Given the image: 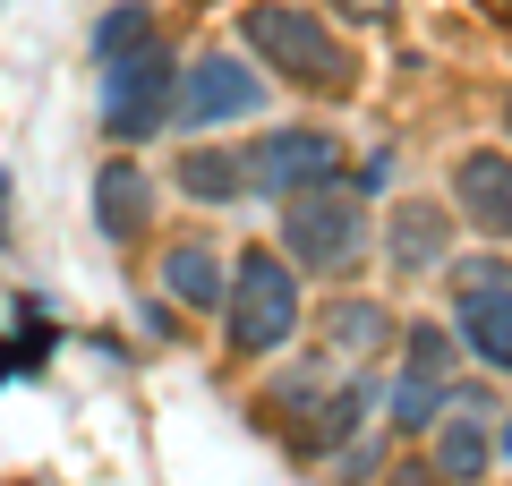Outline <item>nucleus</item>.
I'll list each match as a JSON object with an SVG mask.
<instances>
[{
  "instance_id": "obj_1",
  "label": "nucleus",
  "mask_w": 512,
  "mask_h": 486,
  "mask_svg": "<svg viewBox=\"0 0 512 486\" xmlns=\"http://www.w3.org/2000/svg\"><path fill=\"white\" fill-rule=\"evenodd\" d=\"M239 43H248L256 69H274L282 86H308V94H350L359 86L350 43L333 35L316 9H299V0H248V9H239Z\"/></svg>"
},
{
  "instance_id": "obj_2",
  "label": "nucleus",
  "mask_w": 512,
  "mask_h": 486,
  "mask_svg": "<svg viewBox=\"0 0 512 486\" xmlns=\"http://www.w3.org/2000/svg\"><path fill=\"white\" fill-rule=\"evenodd\" d=\"M222 333L239 359H274L299 333V273L282 248H239L231 265V299H222Z\"/></svg>"
},
{
  "instance_id": "obj_3",
  "label": "nucleus",
  "mask_w": 512,
  "mask_h": 486,
  "mask_svg": "<svg viewBox=\"0 0 512 486\" xmlns=\"http://www.w3.org/2000/svg\"><path fill=\"white\" fill-rule=\"evenodd\" d=\"M171 103H180V69H171V43L154 35L146 52H128V60H111L103 69V137L120 145H146V137H163L171 128Z\"/></svg>"
},
{
  "instance_id": "obj_4",
  "label": "nucleus",
  "mask_w": 512,
  "mask_h": 486,
  "mask_svg": "<svg viewBox=\"0 0 512 486\" xmlns=\"http://www.w3.org/2000/svg\"><path fill=\"white\" fill-rule=\"evenodd\" d=\"M367 248V214L350 188H299V197H282V256L308 273H342L350 256Z\"/></svg>"
},
{
  "instance_id": "obj_5",
  "label": "nucleus",
  "mask_w": 512,
  "mask_h": 486,
  "mask_svg": "<svg viewBox=\"0 0 512 486\" xmlns=\"http://www.w3.org/2000/svg\"><path fill=\"white\" fill-rule=\"evenodd\" d=\"M453 367H461V333H444V324H410L402 384H393V435H436L444 393H453Z\"/></svg>"
},
{
  "instance_id": "obj_6",
  "label": "nucleus",
  "mask_w": 512,
  "mask_h": 486,
  "mask_svg": "<svg viewBox=\"0 0 512 486\" xmlns=\"http://www.w3.org/2000/svg\"><path fill=\"white\" fill-rule=\"evenodd\" d=\"M342 180V137L333 128H274L248 145V188L256 197H299V188Z\"/></svg>"
},
{
  "instance_id": "obj_7",
  "label": "nucleus",
  "mask_w": 512,
  "mask_h": 486,
  "mask_svg": "<svg viewBox=\"0 0 512 486\" xmlns=\"http://www.w3.org/2000/svg\"><path fill=\"white\" fill-rule=\"evenodd\" d=\"M256 111H265V77L239 69V52H197L180 69V103H171L180 128H222V120H256Z\"/></svg>"
},
{
  "instance_id": "obj_8",
  "label": "nucleus",
  "mask_w": 512,
  "mask_h": 486,
  "mask_svg": "<svg viewBox=\"0 0 512 486\" xmlns=\"http://www.w3.org/2000/svg\"><path fill=\"white\" fill-rule=\"evenodd\" d=\"M453 205L444 197H402L393 214H384V256H393V273L402 282H427V273L453 265Z\"/></svg>"
},
{
  "instance_id": "obj_9",
  "label": "nucleus",
  "mask_w": 512,
  "mask_h": 486,
  "mask_svg": "<svg viewBox=\"0 0 512 486\" xmlns=\"http://www.w3.org/2000/svg\"><path fill=\"white\" fill-rule=\"evenodd\" d=\"M453 214L478 239H512V145H470L453 162Z\"/></svg>"
},
{
  "instance_id": "obj_10",
  "label": "nucleus",
  "mask_w": 512,
  "mask_h": 486,
  "mask_svg": "<svg viewBox=\"0 0 512 486\" xmlns=\"http://www.w3.org/2000/svg\"><path fill=\"white\" fill-rule=\"evenodd\" d=\"M146 222H154V171L128 162V154H111L103 171H94V231H103L111 248H128V239H146Z\"/></svg>"
},
{
  "instance_id": "obj_11",
  "label": "nucleus",
  "mask_w": 512,
  "mask_h": 486,
  "mask_svg": "<svg viewBox=\"0 0 512 486\" xmlns=\"http://www.w3.org/2000/svg\"><path fill=\"white\" fill-rule=\"evenodd\" d=\"M487 393H444V418H436V478L444 486H470L487 469Z\"/></svg>"
},
{
  "instance_id": "obj_12",
  "label": "nucleus",
  "mask_w": 512,
  "mask_h": 486,
  "mask_svg": "<svg viewBox=\"0 0 512 486\" xmlns=\"http://www.w3.org/2000/svg\"><path fill=\"white\" fill-rule=\"evenodd\" d=\"M171 180H180V197L188 205H239V197H256L248 188V154H239V145H188L180 162H171Z\"/></svg>"
},
{
  "instance_id": "obj_13",
  "label": "nucleus",
  "mask_w": 512,
  "mask_h": 486,
  "mask_svg": "<svg viewBox=\"0 0 512 486\" xmlns=\"http://www.w3.org/2000/svg\"><path fill=\"white\" fill-rule=\"evenodd\" d=\"M163 290L180 307H222V299H231V265H222L205 239H171V248H163Z\"/></svg>"
},
{
  "instance_id": "obj_14",
  "label": "nucleus",
  "mask_w": 512,
  "mask_h": 486,
  "mask_svg": "<svg viewBox=\"0 0 512 486\" xmlns=\"http://www.w3.org/2000/svg\"><path fill=\"white\" fill-rule=\"evenodd\" d=\"M461 350L495 376H512V290H487V299H461Z\"/></svg>"
},
{
  "instance_id": "obj_15",
  "label": "nucleus",
  "mask_w": 512,
  "mask_h": 486,
  "mask_svg": "<svg viewBox=\"0 0 512 486\" xmlns=\"http://www.w3.org/2000/svg\"><path fill=\"white\" fill-rule=\"evenodd\" d=\"M146 43H154V0H111L103 18H94V69L146 52Z\"/></svg>"
},
{
  "instance_id": "obj_16",
  "label": "nucleus",
  "mask_w": 512,
  "mask_h": 486,
  "mask_svg": "<svg viewBox=\"0 0 512 486\" xmlns=\"http://www.w3.org/2000/svg\"><path fill=\"white\" fill-rule=\"evenodd\" d=\"M384 333H393V316H384L376 299H333V307H325V342L342 350V359H367Z\"/></svg>"
},
{
  "instance_id": "obj_17",
  "label": "nucleus",
  "mask_w": 512,
  "mask_h": 486,
  "mask_svg": "<svg viewBox=\"0 0 512 486\" xmlns=\"http://www.w3.org/2000/svg\"><path fill=\"white\" fill-rule=\"evenodd\" d=\"M453 290H461V299H487V290H512V265H504V256H470V265H453Z\"/></svg>"
},
{
  "instance_id": "obj_18",
  "label": "nucleus",
  "mask_w": 512,
  "mask_h": 486,
  "mask_svg": "<svg viewBox=\"0 0 512 486\" xmlns=\"http://www.w3.org/2000/svg\"><path fill=\"white\" fill-rule=\"evenodd\" d=\"M325 9H333L342 26H376V18H393L402 0H325Z\"/></svg>"
},
{
  "instance_id": "obj_19",
  "label": "nucleus",
  "mask_w": 512,
  "mask_h": 486,
  "mask_svg": "<svg viewBox=\"0 0 512 486\" xmlns=\"http://www.w3.org/2000/svg\"><path fill=\"white\" fill-rule=\"evenodd\" d=\"M402 486H444V478H436V469H402Z\"/></svg>"
},
{
  "instance_id": "obj_20",
  "label": "nucleus",
  "mask_w": 512,
  "mask_h": 486,
  "mask_svg": "<svg viewBox=\"0 0 512 486\" xmlns=\"http://www.w3.org/2000/svg\"><path fill=\"white\" fill-rule=\"evenodd\" d=\"M0 239H9V180H0Z\"/></svg>"
},
{
  "instance_id": "obj_21",
  "label": "nucleus",
  "mask_w": 512,
  "mask_h": 486,
  "mask_svg": "<svg viewBox=\"0 0 512 486\" xmlns=\"http://www.w3.org/2000/svg\"><path fill=\"white\" fill-rule=\"evenodd\" d=\"M478 9H487V18H512V0H478Z\"/></svg>"
},
{
  "instance_id": "obj_22",
  "label": "nucleus",
  "mask_w": 512,
  "mask_h": 486,
  "mask_svg": "<svg viewBox=\"0 0 512 486\" xmlns=\"http://www.w3.org/2000/svg\"><path fill=\"white\" fill-rule=\"evenodd\" d=\"M504 461H512V418H504Z\"/></svg>"
},
{
  "instance_id": "obj_23",
  "label": "nucleus",
  "mask_w": 512,
  "mask_h": 486,
  "mask_svg": "<svg viewBox=\"0 0 512 486\" xmlns=\"http://www.w3.org/2000/svg\"><path fill=\"white\" fill-rule=\"evenodd\" d=\"M504 128H512V94H504Z\"/></svg>"
}]
</instances>
